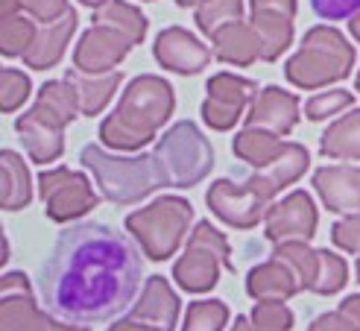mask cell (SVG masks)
<instances>
[{"label":"cell","instance_id":"obj_50","mask_svg":"<svg viewBox=\"0 0 360 331\" xmlns=\"http://www.w3.org/2000/svg\"><path fill=\"white\" fill-rule=\"evenodd\" d=\"M79 4H85V6H91V9H100L103 4H109V0H79Z\"/></svg>","mask_w":360,"mask_h":331},{"label":"cell","instance_id":"obj_35","mask_svg":"<svg viewBox=\"0 0 360 331\" xmlns=\"http://www.w3.org/2000/svg\"><path fill=\"white\" fill-rule=\"evenodd\" d=\"M354 97L352 91H343V88H334V91H319V94H314L308 103H304V118L319 123V120H328L340 112H346V108H352Z\"/></svg>","mask_w":360,"mask_h":331},{"label":"cell","instance_id":"obj_10","mask_svg":"<svg viewBox=\"0 0 360 331\" xmlns=\"http://www.w3.org/2000/svg\"><path fill=\"white\" fill-rule=\"evenodd\" d=\"M319 214L308 191H293L278 202H269L264 217V235L266 241L284 244V241H314Z\"/></svg>","mask_w":360,"mask_h":331},{"label":"cell","instance_id":"obj_4","mask_svg":"<svg viewBox=\"0 0 360 331\" xmlns=\"http://www.w3.org/2000/svg\"><path fill=\"white\" fill-rule=\"evenodd\" d=\"M354 65V47L340 30L319 24L304 32L299 50L284 65V73L296 88L316 91L346 80Z\"/></svg>","mask_w":360,"mask_h":331},{"label":"cell","instance_id":"obj_41","mask_svg":"<svg viewBox=\"0 0 360 331\" xmlns=\"http://www.w3.org/2000/svg\"><path fill=\"white\" fill-rule=\"evenodd\" d=\"M21 4H24V12H30L35 21H41V24L59 21V18L70 9L68 0H21Z\"/></svg>","mask_w":360,"mask_h":331},{"label":"cell","instance_id":"obj_2","mask_svg":"<svg viewBox=\"0 0 360 331\" xmlns=\"http://www.w3.org/2000/svg\"><path fill=\"white\" fill-rule=\"evenodd\" d=\"M173 108V85L155 73H141L126 85L115 112L100 123V141L112 150H143L158 135L161 126L170 120Z\"/></svg>","mask_w":360,"mask_h":331},{"label":"cell","instance_id":"obj_27","mask_svg":"<svg viewBox=\"0 0 360 331\" xmlns=\"http://www.w3.org/2000/svg\"><path fill=\"white\" fill-rule=\"evenodd\" d=\"M35 108H41L44 115H50L56 123L68 126L74 123L82 112H79V97H77V88L70 80H50L41 85L39 97H35Z\"/></svg>","mask_w":360,"mask_h":331},{"label":"cell","instance_id":"obj_46","mask_svg":"<svg viewBox=\"0 0 360 331\" xmlns=\"http://www.w3.org/2000/svg\"><path fill=\"white\" fill-rule=\"evenodd\" d=\"M47 331H88L85 325H74V323H62L50 314V323H47Z\"/></svg>","mask_w":360,"mask_h":331},{"label":"cell","instance_id":"obj_38","mask_svg":"<svg viewBox=\"0 0 360 331\" xmlns=\"http://www.w3.org/2000/svg\"><path fill=\"white\" fill-rule=\"evenodd\" d=\"M249 320L261 331H290L293 328V311L284 302H258L252 308Z\"/></svg>","mask_w":360,"mask_h":331},{"label":"cell","instance_id":"obj_30","mask_svg":"<svg viewBox=\"0 0 360 331\" xmlns=\"http://www.w3.org/2000/svg\"><path fill=\"white\" fill-rule=\"evenodd\" d=\"M273 258H278L281 264L290 267V273L296 275L299 290H311L314 279H316V267H319V255L316 249L308 246V241H284L276 244Z\"/></svg>","mask_w":360,"mask_h":331},{"label":"cell","instance_id":"obj_13","mask_svg":"<svg viewBox=\"0 0 360 331\" xmlns=\"http://www.w3.org/2000/svg\"><path fill=\"white\" fill-rule=\"evenodd\" d=\"M153 53L161 68L182 73V77H193V73H200L211 62V50L196 39L193 32H188L182 27L161 30L153 44Z\"/></svg>","mask_w":360,"mask_h":331},{"label":"cell","instance_id":"obj_37","mask_svg":"<svg viewBox=\"0 0 360 331\" xmlns=\"http://www.w3.org/2000/svg\"><path fill=\"white\" fill-rule=\"evenodd\" d=\"M30 91H32V82L24 70L4 68V73H0V108H4V112L21 108L30 97Z\"/></svg>","mask_w":360,"mask_h":331},{"label":"cell","instance_id":"obj_47","mask_svg":"<svg viewBox=\"0 0 360 331\" xmlns=\"http://www.w3.org/2000/svg\"><path fill=\"white\" fill-rule=\"evenodd\" d=\"M231 331H261L255 323H252L249 317H238L235 320V325H231Z\"/></svg>","mask_w":360,"mask_h":331},{"label":"cell","instance_id":"obj_48","mask_svg":"<svg viewBox=\"0 0 360 331\" xmlns=\"http://www.w3.org/2000/svg\"><path fill=\"white\" fill-rule=\"evenodd\" d=\"M349 30H352V35H354V42L360 44V12H357V15H352V21H349Z\"/></svg>","mask_w":360,"mask_h":331},{"label":"cell","instance_id":"obj_12","mask_svg":"<svg viewBox=\"0 0 360 331\" xmlns=\"http://www.w3.org/2000/svg\"><path fill=\"white\" fill-rule=\"evenodd\" d=\"M252 27L261 35V59L276 62L293 44L296 0H249Z\"/></svg>","mask_w":360,"mask_h":331},{"label":"cell","instance_id":"obj_22","mask_svg":"<svg viewBox=\"0 0 360 331\" xmlns=\"http://www.w3.org/2000/svg\"><path fill=\"white\" fill-rule=\"evenodd\" d=\"M220 270H226V267L214 252L188 246L182 258L173 264V279L188 293H208V290L217 287Z\"/></svg>","mask_w":360,"mask_h":331},{"label":"cell","instance_id":"obj_39","mask_svg":"<svg viewBox=\"0 0 360 331\" xmlns=\"http://www.w3.org/2000/svg\"><path fill=\"white\" fill-rule=\"evenodd\" d=\"M331 241L352 255H360V214H346L331 226Z\"/></svg>","mask_w":360,"mask_h":331},{"label":"cell","instance_id":"obj_45","mask_svg":"<svg viewBox=\"0 0 360 331\" xmlns=\"http://www.w3.org/2000/svg\"><path fill=\"white\" fill-rule=\"evenodd\" d=\"M109 331H155V328H150V325H143V323H138V320H117Z\"/></svg>","mask_w":360,"mask_h":331},{"label":"cell","instance_id":"obj_51","mask_svg":"<svg viewBox=\"0 0 360 331\" xmlns=\"http://www.w3.org/2000/svg\"><path fill=\"white\" fill-rule=\"evenodd\" d=\"M354 275H357V282H360V255H357V264H354Z\"/></svg>","mask_w":360,"mask_h":331},{"label":"cell","instance_id":"obj_28","mask_svg":"<svg viewBox=\"0 0 360 331\" xmlns=\"http://www.w3.org/2000/svg\"><path fill=\"white\" fill-rule=\"evenodd\" d=\"M0 170H4V208L6 211L27 208L32 202V185L24 158L15 150H4L0 153Z\"/></svg>","mask_w":360,"mask_h":331},{"label":"cell","instance_id":"obj_52","mask_svg":"<svg viewBox=\"0 0 360 331\" xmlns=\"http://www.w3.org/2000/svg\"><path fill=\"white\" fill-rule=\"evenodd\" d=\"M354 85H357V94H360V70H357V80H354Z\"/></svg>","mask_w":360,"mask_h":331},{"label":"cell","instance_id":"obj_3","mask_svg":"<svg viewBox=\"0 0 360 331\" xmlns=\"http://www.w3.org/2000/svg\"><path fill=\"white\" fill-rule=\"evenodd\" d=\"M79 161L85 170L94 173V182L103 194V199L115 202V206H135V202L147 199L153 191H158L165 182L158 176L155 158L150 156H117L109 153L100 144H85Z\"/></svg>","mask_w":360,"mask_h":331},{"label":"cell","instance_id":"obj_15","mask_svg":"<svg viewBox=\"0 0 360 331\" xmlns=\"http://www.w3.org/2000/svg\"><path fill=\"white\" fill-rule=\"evenodd\" d=\"M15 132L21 135L24 150L35 164L56 161L65 153V126L56 123L50 115H44L41 108H30L15 120Z\"/></svg>","mask_w":360,"mask_h":331},{"label":"cell","instance_id":"obj_6","mask_svg":"<svg viewBox=\"0 0 360 331\" xmlns=\"http://www.w3.org/2000/svg\"><path fill=\"white\" fill-rule=\"evenodd\" d=\"M193 206L182 196H158L153 206L126 217V229L141 244L150 261H167L188 237Z\"/></svg>","mask_w":360,"mask_h":331},{"label":"cell","instance_id":"obj_14","mask_svg":"<svg viewBox=\"0 0 360 331\" xmlns=\"http://www.w3.org/2000/svg\"><path fill=\"white\" fill-rule=\"evenodd\" d=\"M296 123H299V97L278 85L261 88L246 115V126H258V130L276 135H290Z\"/></svg>","mask_w":360,"mask_h":331},{"label":"cell","instance_id":"obj_5","mask_svg":"<svg viewBox=\"0 0 360 331\" xmlns=\"http://www.w3.org/2000/svg\"><path fill=\"white\" fill-rule=\"evenodd\" d=\"M153 158H155L161 182L170 188L200 185L214 168V150L193 120L173 123L170 130L158 138Z\"/></svg>","mask_w":360,"mask_h":331},{"label":"cell","instance_id":"obj_16","mask_svg":"<svg viewBox=\"0 0 360 331\" xmlns=\"http://www.w3.org/2000/svg\"><path fill=\"white\" fill-rule=\"evenodd\" d=\"M314 188L328 211L360 214V168L352 164H326L314 173Z\"/></svg>","mask_w":360,"mask_h":331},{"label":"cell","instance_id":"obj_8","mask_svg":"<svg viewBox=\"0 0 360 331\" xmlns=\"http://www.w3.org/2000/svg\"><path fill=\"white\" fill-rule=\"evenodd\" d=\"M258 97V82H252L238 73H214L208 80V97L202 103V120L214 132H229L243 118L246 106Z\"/></svg>","mask_w":360,"mask_h":331},{"label":"cell","instance_id":"obj_36","mask_svg":"<svg viewBox=\"0 0 360 331\" xmlns=\"http://www.w3.org/2000/svg\"><path fill=\"white\" fill-rule=\"evenodd\" d=\"M188 246L208 249V252H214V255H217V258L223 261L226 270H235V264H231V249H229L226 235H223L220 229H214L208 220H200V223L193 226V232L188 235Z\"/></svg>","mask_w":360,"mask_h":331},{"label":"cell","instance_id":"obj_11","mask_svg":"<svg viewBox=\"0 0 360 331\" xmlns=\"http://www.w3.org/2000/svg\"><path fill=\"white\" fill-rule=\"evenodd\" d=\"M132 47L135 44L120 30L94 21L74 47V68L82 73H109L129 56Z\"/></svg>","mask_w":360,"mask_h":331},{"label":"cell","instance_id":"obj_18","mask_svg":"<svg viewBox=\"0 0 360 331\" xmlns=\"http://www.w3.org/2000/svg\"><path fill=\"white\" fill-rule=\"evenodd\" d=\"M179 308H182L179 296L165 275H150L141 290V299L129 311V317L155 331H173L179 320Z\"/></svg>","mask_w":360,"mask_h":331},{"label":"cell","instance_id":"obj_49","mask_svg":"<svg viewBox=\"0 0 360 331\" xmlns=\"http://www.w3.org/2000/svg\"><path fill=\"white\" fill-rule=\"evenodd\" d=\"M202 0H176V6H182V9H188V6H200Z\"/></svg>","mask_w":360,"mask_h":331},{"label":"cell","instance_id":"obj_23","mask_svg":"<svg viewBox=\"0 0 360 331\" xmlns=\"http://www.w3.org/2000/svg\"><path fill=\"white\" fill-rule=\"evenodd\" d=\"M77 88V97H79V112L94 118L100 115L105 106L112 103V97L117 94V88L123 82V73L120 70H109V73H82V70H68V77Z\"/></svg>","mask_w":360,"mask_h":331},{"label":"cell","instance_id":"obj_7","mask_svg":"<svg viewBox=\"0 0 360 331\" xmlns=\"http://www.w3.org/2000/svg\"><path fill=\"white\" fill-rule=\"evenodd\" d=\"M39 194L44 199V214L53 223H74L88 211H94L100 202L88 176L70 168L44 170L39 176Z\"/></svg>","mask_w":360,"mask_h":331},{"label":"cell","instance_id":"obj_44","mask_svg":"<svg viewBox=\"0 0 360 331\" xmlns=\"http://www.w3.org/2000/svg\"><path fill=\"white\" fill-rule=\"evenodd\" d=\"M340 314H343L349 323H354L360 328V293H352V296H346L343 302H340Z\"/></svg>","mask_w":360,"mask_h":331},{"label":"cell","instance_id":"obj_17","mask_svg":"<svg viewBox=\"0 0 360 331\" xmlns=\"http://www.w3.org/2000/svg\"><path fill=\"white\" fill-rule=\"evenodd\" d=\"M308 164H311V156L308 150H304L302 144H293V141H287L281 146V153L266 164V168L255 170L246 182L252 188H255L261 196L266 199H273L278 191H284L287 185H293V182H299L304 176V170H308Z\"/></svg>","mask_w":360,"mask_h":331},{"label":"cell","instance_id":"obj_26","mask_svg":"<svg viewBox=\"0 0 360 331\" xmlns=\"http://www.w3.org/2000/svg\"><path fill=\"white\" fill-rule=\"evenodd\" d=\"M281 146H284L281 135L258 130V126H246V130H240L235 135V141H231V150H235V156L240 161H246L249 168H255V170L266 168V164L281 153Z\"/></svg>","mask_w":360,"mask_h":331},{"label":"cell","instance_id":"obj_31","mask_svg":"<svg viewBox=\"0 0 360 331\" xmlns=\"http://www.w3.org/2000/svg\"><path fill=\"white\" fill-rule=\"evenodd\" d=\"M35 32H39V27H35V21H30L24 12L0 15V53H4L6 59L24 56L35 39Z\"/></svg>","mask_w":360,"mask_h":331},{"label":"cell","instance_id":"obj_34","mask_svg":"<svg viewBox=\"0 0 360 331\" xmlns=\"http://www.w3.org/2000/svg\"><path fill=\"white\" fill-rule=\"evenodd\" d=\"M229 323V308L220 299H200L188 305L182 331H223Z\"/></svg>","mask_w":360,"mask_h":331},{"label":"cell","instance_id":"obj_43","mask_svg":"<svg viewBox=\"0 0 360 331\" xmlns=\"http://www.w3.org/2000/svg\"><path fill=\"white\" fill-rule=\"evenodd\" d=\"M0 293H32V287L24 273H6L0 279Z\"/></svg>","mask_w":360,"mask_h":331},{"label":"cell","instance_id":"obj_32","mask_svg":"<svg viewBox=\"0 0 360 331\" xmlns=\"http://www.w3.org/2000/svg\"><path fill=\"white\" fill-rule=\"evenodd\" d=\"M316 255H319V267H316L311 293H316V296H334L349 282V264L331 249H316Z\"/></svg>","mask_w":360,"mask_h":331},{"label":"cell","instance_id":"obj_19","mask_svg":"<svg viewBox=\"0 0 360 331\" xmlns=\"http://www.w3.org/2000/svg\"><path fill=\"white\" fill-rule=\"evenodd\" d=\"M77 12L68 9L59 21L53 24H41V30L35 32V39L30 44V50L24 53V65L32 70H47V68H56L65 56V50L70 44V35L77 32Z\"/></svg>","mask_w":360,"mask_h":331},{"label":"cell","instance_id":"obj_25","mask_svg":"<svg viewBox=\"0 0 360 331\" xmlns=\"http://www.w3.org/2000/svg\"><path fill=\"white\" fill-rule=\"evenodd\" d=\"M319 153L326 158H352L360 161V108H352L337 118L319 138Z\"/></svg>","mask_w":360,"mask_h":331},{"label":"cell","instance_id":"obj_1","mask_svg":"<svg viewBox=\"0 0 360 331\" xmlns=\"http://www.w3.org/2000/svg\"><path fill=\"white\" fill-rule=\"evenodd\" d=\"M143 261L129 237L105 223H77L50 246L39 273L44 311L62 323L97 325L135 305Z\"/></svg>","mask_w":360,"mask_h":331},{"label":"cell","instance_id":"obj_40","mask_svg":"<svg viewBox=\"0 0 360 331\" xmlns=\"http://www.w3.org/2000/svg\"><path fill=\"white\" fill-rule=\"evenodd\" d=\"M311 6L326 21H343L360 12V0H311Z\"/></svg>","mask_w":360,"mask_h":331},{"label":"cell","instance_id":"obj_21","mask_svg":"<svg viewBox=\"0 0 360 331\" xmlns=\"http://www.w3.org/2000/svg\"><path fill=\"white\" fill-rule=\"evenodd\" d=\"M246 293L255 302H287L302 290H299V282H296V275L290 273V267L281 264L278 258H269V261L249 270Z\"/></svg>","mask_w":360,"mask_h":331},{"label":"cell","instance_id":"obj_33","mask_svg":"<svg viewBox=\"0 0 360 331\" xmlns=\"http://www.w3.org/2000/svg\"><path fill=\"white\" fill-rule=\"evenodd\" d=\"M243 18V0H202L196 6V27L200 32H205L208 39L220 27L226 24H235Z\"/></svg>","mask_w":360,"mask_h":331},{"label":"cell","instance_id":"obj_9","mask_svg":"<svg viewBox=\"0 0 360 331\" xmlns=\"http://www.w3.org/2000/svg\"><path fill=\"white\" fill-rule=\"evenodd\" d=\"M205 202L214 217H220L226 226L235 229H252L258 226L261 220L266 217L269 199L261 196L249 182H240L235 185L231 179H217L211 182V188L205 194Z\"/></svg>","mask_w":360,"mask_h":331},{"label":"cell","instance_id":"obj_29","mask_svg":"<svg viewBox=\"0 0 360 331\" xmlns=\"http://www.w3.org/2000/svg\"><path fill=\"white\" fill-rule=\"evenodd\" d=\"M94 21L120 30L132 44H141L143 35H147V30H150L147 15H143L138 6L126 4V0H109V4H103L94 15Z\"/></svg>","mask_w":360,"mask_h":331},{"label":"cell","instance_id":"obj_24","mask_svg":"<svg viewBox=\"0 0 360 331\" xmlns=\"http://www.w3.org/2000/svg\"><path fill=\"white\" fill-rule=\"evenodd\" d=\"M47 323L32 293H0V331H47Z\"/></svg>","mask_w":360,"mask_h":331},{"label":"cell","instance_id":"obj_42","mask_svg":"<svg viewBox=\"0 0 360 331\" xmlns=\"http://www.w3.org/2000/svg\"><path fill=\"white\" fill-rule=\"evenodd\" d=\"M308 331H360L354 323H349L340 311H331V314H319L311 325H308Z\"/></svg>","mask_w":360,"mask_h":331},{"label":"cell","instance_id":"obj_20","mask_svg":"<svg viewBox=\"0 0 360 331\" xmlns=\"http://www.w3.org/2000/svg\"><path fill=\"white\" fill-rule=\"evenodd\" d=\"M211 44H214V56H217L223 65L249 68L261 59V35L246 21H235V24L220 27L211 35Z\"/></svg>","mask_w":360,"mask_h":331}]
</instances>
